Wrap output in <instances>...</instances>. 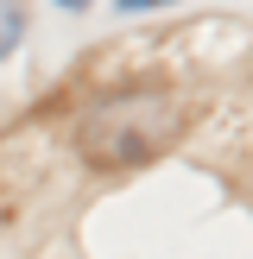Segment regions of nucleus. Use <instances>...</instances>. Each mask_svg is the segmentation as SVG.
<instances>
[{
	"mask_svg": "<svg viewBox=\"0 0 253 259\" xmlns=\"http://www.w3.org/2000/svg\"><path fill=\"white\" fill-rule=\"evenodd\" d=\"M19 38H25V7L19 0H0V63L19 51Z\"/></svg>",
	"mask_w": 253,
	"mask_h": 259,
	"instance_id": "2",
	"label": "nucleus"
},
{
	"mask_svg": "<svg viewBox=\"0 0 253 259\" xmlns=\"http://www.w3.org/2000/svg\"><path fill=\"white\" fill-rule=\"evenodd\" d=\"M120 13H152V7H171V0H114Z\"/></svg>",
	"mask_w": 253,
	"mask_h": 259,
	"instance_id": "3",
	"label": "nucleus"
},
{
	"mask_svg": "<svg viewBox=\"0 0 253 259\" xmlns=\"http://www.w3.org/2000/svg\"><path fill=\"white\" fill-rule=\"evenodd\" d=\"M177 133V108L164 95H114L82 120V146L101 164H139Z\"/></svg>",
	"mask_w": 253,
	"mask_h": 259,
	"instance_id": "1",
	"label": "nucleus"
},
{
	"mask_svg": "<svg viewBox=\"0 0 253 259\" xmlns=\"http://www.w3.org/2000/svg\"><path fill=\"white\" fill-rule=\"evenodd\" d=\"M57 7H89V0H57Z\"/></svg>",
	"mask_w": 253,
	"mask_h": 259,
	"instance_id": "4",
	"label": "nucleus"
}]
</instances>
